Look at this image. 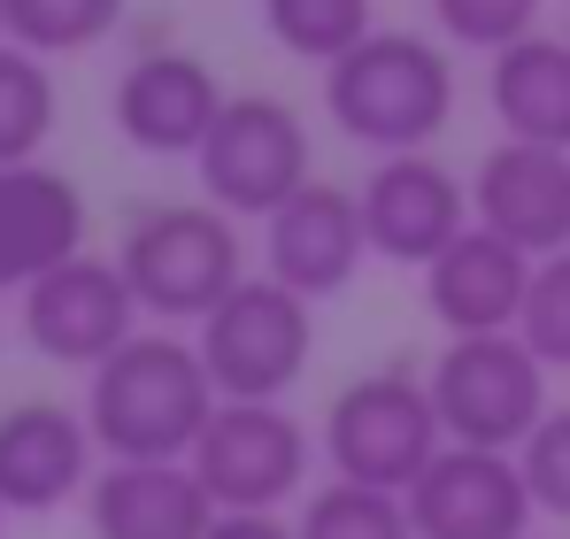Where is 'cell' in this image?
I'll list each match as a JSON object with an SVG mask.
<instances>
[{
  "label": "cell",
  "instance_id": "6da1fadb",
  "mask_svg": "<svg viewBox=\"0 0 570 539\" xmlns=\"http://www.w3.org/2000/svg\"><path fill=\"white\" fill-rule=\"evenodd\" d=\"M216 378L186 332L139 324L116 355L86 370V424L108 462H186L216 416Z\"/></svg>",
  "mask_w": 570,
  "mask_h": 539
},
{
  "label": "cell",
  "instance_id": "7a4b0ae2",
  "mask_svg": "<svg viewBox=\"0 0 570 539\" xmlns=\"http://www.w3.org/2000/svg\"><path fill=\"white\" fill-rule=\"evenodd\" d=\"M324 116L371 155H424L455 116V62L424 31H371L324 70Z\"/></svg>",
  "mask_w": 570,
  "mask_h": 539
},
{
  "label": "cell",
  "instance_id": "3957f363",
  "mask_svg": "<svg viewBox=\"0 0 570 539\" xmlns=\"http://www.w3.org/2000/svg\"><path fill=\"white\" fill-rule=\"evenodd\" d=\"M116 270H124L139 316L200 324L247 277V239H239V216H224L216 200H155L124 224Z\"/></svg>",
  "mask_w": 570,
  "mask_h": 539
},
{
  "label": "cell",
  "instance_id": "277c9868",
  "mask_svg": "<svg viewBox=\"0 0 570 539\" xmlns=\"http://www.w3.org/2000/svg\"><path fill=\"white\" fill-rule=\"evenodd\" d=\"M316 448L332 462V478H347V486L409 493L432 470V454L448 448V432H440V409H432V385L424 378L371 370V378H355V385L332 393Z\"/></svg>",
  "mask_w": 570,
  "mask_h": 539
},
{
  "label": "cell",
  "instance_id": "5b68a950",
  "mask_svg": "<svg viewBox=\"0 0 570 539\" xmlns=\"http://www.w3.org/2000/svg\"><path fill=\"white\" fill-rule=\"evenodd\" d=\"M193 347L224 401H285L316 355V301H301L278 277H239L193 324Z\"/></svg>",
  "mask_w": 570,
  "mask_h": 539
},
{
  "label": "cell",
  "instance_id": "8992f818",
  "mask_svg": "<svg viewBox=\"0 0 570 539\" xmlns=\"http://www.w3.org/2000/svg\"><path fill=\"white\" fill-rule=\"evenodd\" d=\"M432 385V409H440V432L455 448H493L517 454L540 416L556 409L548 401V362L532 355L517 332H478V340H448L440 362L424 370Z\"/></svg>",
  "mask_w": 570,
  "mask_h": 539
},
{
  "label": "cell",
  "instance_id": "52a82bcc",
  "mask_svg": "<svg viewBox=\"0 0 570 539\" xmlns=\"http://www.w3.org/2000/svg\"><path fill=\"white\" fill-rule=\"evenodd\" d=\"M193 170H200V200H216L239 224H271L285 200L316 178L308 124L278 92H232L208 147L193 155Z\"/></svg>",
  "mask_w": 570,
  "mask_h": 539
},
{
  "label": "cell",
  "instance_id": "ba28073f",
  "mask_svg": "<svg viewBox=\"0 0 570 539\" xmlns=\"http://www.w3.org/2000/svg\"><path fill=\"white\" fill-rule=\"evenodd\" d=\"M186 462L216 509H285L308 493L316 440L285 401H216V416Z\"/></svg>",
  "mask_w": 570,
  "mask_h": 539
},
{
  "label": "cell",
  "instance_id": "9c48e42d",
  "mask_svg": "<svg viewBox=\"0 0 570 539\" xmlns=\"http://www.w3.org/2000/svg\"><path fill=\"white\" fill-rule=\"evenodd\" d=\"M16 301H23V340L62 370H100L139 332V301H131L116 255H70Z\"/></svg>",
  "mask_w": 570,
  "mask_h": 539
},
{
  "label": "cell",
  "instance_id": "30bf717a",
  "mask_svg": "<svg viewBox=\"0 0 570 539\" xmlns=\"http://www.w3.org/2000/svg\"><path fill=\"white\" fill-rule=\"evenodd\" d=\"M371 255L401 270H432L471 232V185L432 155H379V170L355 185Z\"/></svg>",
  "mask_w": 570,
  "mask_h": 539
},
{
  "label": "cell",
  "instance_id": "8fae6325",
  "mask_svg": "<svg viewBox=\"0 0 570 539\" xmlns=\"http://www.w3.org/2000/svg\"><path fill=\"white\" fill-rule=\"evenodd\" d=\"M401 501H409L416 539H532V517H540L517 454L455 448V440L432 454V470Z\"/></svg>",
  "mask_w": 570,
  "mask_h": 539
},
{
  "label": "cell",
  "instance_id": "7c38bea8",
  "mask_svg": "<svg viewBox=\"0 0 570 539\" xmlns=\"http://www.w3.org/2000/svg\"><path fill=\"white\" fill-rule=\"evenodd\" d=\"M471 224L501 232L532 263L540 255H570V147L493 139L471 170Z\"/></svg>",
  "mask_w": 570,
  "mask_h": 539
},
{
  "label": "cell",
  "instance_id": "4fadbf2b",
  "mask_svg": "<svg viewBox=\"0 0 570 539\" xmlns=\"http://www.w3.org/2000/svg\"><path fill=\"white\" fill-rule=\"evenodd\" d=\"M224 78L186 55V47H147V55H131V70L116 78V131L139 147V155H163V163H178V155H200L208 147V131H216V116H224Z\"/></svg>",
  "mask_w": 570,
  "mask_h": 539
},
{
  "label": "cell",
  "instance_id": "5bb4252c",
  "mask_svg": "<svg viewBox=\"0 0 570 539\" xmlns=\"http://www.w3.org/2000/svg\"><path fill=\"white\" fill-rule=\"evenodd\" d=\"M363 263H371V232H363V200H355L347 185L308 178L278 216L263 224V277L293 285L301 301L347 293Z\"/></svg>",
  "mask_w": 570,
  "mask_h": 539
},
{
  "label": "cell",
  "instance_id": "9a60e30c",
  "mask_svg": "<svg viewBox=\"0 0 570 539\" xmlns=\"http://www.w3.org/2000/svg\"><path fill=\"white\" fill-rule=\"evenodd\" d=\"M94 424L70 401H16L0 409V501L8 517H55L94 486Z\"/></svg>",
  "mask_w": 570,
  "mask_h": 539
},
{
  "label": "cell",
  "instance_id": "2e32d148",
  "mask_svg": "<svg viewBox=\"0 0 570 539\" xmlns=\"http://www.w3.org/2000/svg\"><path fill=\"white\" fill-rule=\"evenodd\" d=\"M70 255H86L78 178L47 163H0V293H31Z\"/></svg>",
  "mask_w": 570,
  "mask_h": 539
},
{
  "label": "cell",
  "instance_id": "e0dca14e",
  "mask_svg": "<svg viewBox=\"0 0 570 539\" xmlns=\"http://www.w3.org/2000/svg\"><path fill=\"white\" fill-rule=\"evenodd\" d=\"M532 293V255L509 247L501 232L471 224L440 263L424 270V308L448 340H478V332H517Z\"/></svg>",
  "mask_w": 570,
  "mask_h": 539
},
{
  "label": "cell",
  "instance_id": "ac0fdd59",
  "mask_svg": "<svg viewBox=\"0 0 570 539\" xmlns=\"http://www.w3.org/2000/svg\"><path fill=\"white\" fill-rule=\"evenodd\" d=\"M94 539H208L216 501L193 462H108L86 486Z\"/></svg>",
  "mask_w": 570,
  "mask_h": 539
},
{
  "label": "cell",
  "instance_id": "d6986e66",
  "mask_svg": "<svg viewBox=\"0 0 570 539\" xmlns=\"http://www.w3.org/2000/svg\"><path fill=\"white\" fill-rule=\"evenodd\" d=\"M485 100L501 116V139H540V147H570V39L532 31L501 55H485Z\"/></svg>",
  "mask_w": 570,
  "mask_h": 539
},
{
  "label": "cell",
  "instance_id": "ffe728a7",
  "mask_svg": "<svg viewBox=\"0 0 570 539\" xmlns=\"http://www.w3.org/2000/svg\"><path fill=\"white\" fill-rule=\"evenodd\" d=\"M263 31L293 62L332 70L340 55H355L379 31V16H371V0H263Z\"/></svg>",
  "mask_w": 570,
  "mask_h": 539
},
{
  "label": "cell",
  "instance_id": "44dd1931",
  "mask_svg": "<svg viewBox=\"0 0 570 539\" xmlns=\"http://www.w3.org/2000/svg\"><path fill=\"white\" fill-rule=\"evenodd\" d=\"M55 70L47 55L0 39V163H39V147L55 139Z\"/></svg>",
  "mask_w": 570,
  "mask_h": 539
},
{
  "label": "cell",
  "instance_id": "7402d4cb",
  "mask_svg": "<svg viewBox=\"0 0 570 539\" xmlns=\"http://www.w3.org/2000/svg\"><path fill=\"white\" fill-rule=\"evenodd\" d=\"M293 525H301V539H416L401 493L347 486V478H324L316 493H301V517Z\"/></svg>",
  "mask_w": 570,
  "mask_h": 539
},
{
  "label": "cell",
  "instance_id": "603a6c76",
  "mask_svg": "<svg viewBox=\"0 0 570 539\" xmlns=\"http://www.w3.org/2000/svg\"><path fill=\"white\" fill-rule=\"evenodd\" d=\"M131 16V0H8V39L31 55H86L100 39H116V23Z\"/></svg>",
  "mask_w": 570,
  "mask_h": 539
},
{
  "label": "cell",
  "instance_id": "cb8c5ba5",
  "mask_svg": "<svg viewBox=\"0 0 570 539\" xmlns=\"http://www.w3.org/2000/svg\"><path fill=\"white\" fill-rule=\"evenodd\" d=\"M540 8L548 0H432V23L471 55H501V47L540 31Z\"/></svg>",
  "mask_w": 570,
  "mask_h": 539
},
{
  "label": "cell",
  "instance_id": "d4e9b609",
  "mask_svg": "<svg viewBox=\"0 0 570 539\" xmlns=\"http://www.w3.org/2000/svg\"><path fill=\"white\" fill-rule=\"evenodd\" d=\"M517 340L548 370H570V255H540L532 263V293H524Z\"/></svg>",
  "mask_w": 570,
  "mask_h": 539
},
{
  "label": "cell",
  "instance_id": "484cf974",
  "mask_svg": "<svg viewBox=\"0 0 570 539\" xmlns=\"http://www.w3.org/2000/svg\"><path fill=\"white\" fill-rule=\"evenodd\" d=\"M517 470H524L540 517H563L570 525V409H548L540 416V432L517 448Z\"/></svg>",
  "mask_w": 570,
  "mask_h": 539
},
{
  "label": "cell",
  "instance_id": "4316f807",
  "mask_svg": "<svg viewBox=\"0 0 570 539\" xmlns=\"http://www.w3.org/2000/svg\"><path fill=\"white\" fill-rule=\"evenodd\" d=\"M208 539H301V525L285 509H216Z\"/></svg>",
  "mask_w": 570,
  "mask_h": 539
},
{
  "label": "cell",
  "instance_id": "83f0119b",
  "mask_svg": "<svg viewBox=\"0 0 570 539\" xmlns=\"http://www.w3.org/2000/svg\"><path fill=\"white\" fill-rule=\"evenodd\" d=\"M0 39H8V0H0Z\"/></svg>",
  "mask_w": 570,
  "mask_h": 539
},
{
  "label": "cell",
  "instance_id": "f1b7e54d",
  "mask_svg": "<svg viewBox=\"0 0 570 539\" xmlns=\"http://www.w3.org/2000/svg\"><path fill=\"white\" fill-rule=\"evenodd\" d=\"M0 525H8V501H0Z\"/></svg>",
  "mask_w": 570,
  "mask_h": 539
}]
</instances>
